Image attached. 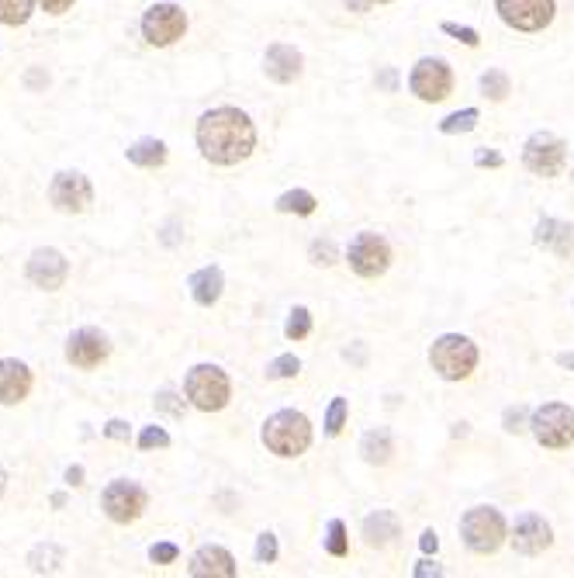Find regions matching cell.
I'll use <instances>...</instances> for the list:
<instances>
[{
    "label": "cell",
    "instance_id": "obj_3",
    "mask_svg": "<svg viewBox=\"0 0 574 578\" xmlns=\"http://www.w3.org/2000/svg\"><path fill=\"white\" fill-rule=\"evenodd\" d=\"M429 364H433V371H436L440 378H447V381H464V378H471V371L478 367V347H474L467 336H460V333H447V336H440V340L433 343Z\"/></svg>",
    "mask_w": 574,
    "mask_h": 578
},
{
    "label": "cell",
    "instance_id": "obj_38",
    "mask_svg": "<svg viewBox=\"0 0 574 578\" xmlns=\"http://www.w3.org/2000/svg\"><path fill=\"white\" fill-rule=\"evenodd\" d=\"M156 409L170 413V416H180V413H184V402H177V395H173V391H163L160 398H156Z\"/></svg>",
    "mask_w": 574,
    "mask_h": 578
},
{
    "label": "cell",
    "instance_id": "obj_12",
    "mask_svg": "<svg viewBox=\"0 0 574 578\" xmlns=\"http://www.w3.org/2000/svg\"><path fill=\"white\" fill-rule=\"evenodd\" d=\"M100 506H104L111 523H135L139 516L146 513L149 495L135 482H111L100 495Z\"/></svg>",
    "mask_w": 574,
    "mask_h": 578
},
{
    "label": "cell",
    "instance_id": "obj_22",
    "mask_svg": "<svg viewBox=\"0 0 574 578\" xmlns=\"http://www.w3.org/2000/svg\"><path fill=\"white\" fill-rule=\"evenodd\" d=\"M395 537H398V519H395V513L378 510L374 516L363 519V541L371 547H387Z\"/></svg>",
    "mask_w": 574,
    "mask_h": 578
},
{
    "label": "cell",
    "instance_id": "obj_7",
    "mask_svg": "<svg viewBox=\"0 0 574 578\" xmlns=\"http://www.w3.org/2000/svg\"><path fill=\"white\" fill-rule=\"evenodd\" d=\"M184 32H187V14H184V7H177V4H153V7L142 14V35H146V42L156 45V49L173 45L177 38H184Z\"/></svg>",
    "mask_w": 574,
    "mask_h": 578
},
{
    "label": "cell",
    "instance_id": "obj_42",
    "mask_svg": "<svg viewBox=\"0 0 574 578\" xmlns=\"http://www.w3.org/2000/svg\"><path fill=\"white\" fill-rule=\"evenodd\" d=\"M38 4H42L45 14H66L73 7V0H38Z\"/></svg>",
    "mask_w": 574,
    "mask_h": 578
},
{
    "label": "cell",
    "instance_id": "obj_26",
    "mask_svg": "<svg viewBox=\"0 0 574 578\" xmlns=\"http://www.w3.org/2000/svg\"><path fill=\"white\" fill-rule=\"evenodd\" d=\"M35 0H0V25H25L32 18Z\"/></svg>",
    "mask_w": 574,
    "mask_h": 578
},
{
    "label": "cell",
    "instance_id": "obj_11",
    "mask_svg": "<svg viewBox=\"0 0 574 578\" xmlns=\"http://www.w3.org/2000/svg\"><path fill=\"white\" fill-rule=\"evenodd\" d=\"M522 163L537 177H557L564 170V163H568V146L550 132H537L522 149Z\"/></svg>",
    "mask_w": 574,
    "mask_h": 578
},
{
    "label": "cell",
    "instance_id": "obj_23",
    "mask_svg": "<svg viewBox=\"0 0 574 578\" xmlns=\"http://www.w3.org/2000/svg\"><path fill=\"white\" fill-rule=\"evenodd\" d=\"M128 163H135V166H142V170H156L166 163V146H163L160 139H139V142H132L125 149Z\"/></svg>",
    "mask_w": 574,
    "mask_h": 578
},
{
    "label": "cell",
    "instance_id": "obj_15",
    "mask_svg": "<svg viewBox=\"0 0 574 578\" xmlns=\"http://www.w3.org/2000/svg\"><path fill=\"white\" fill-rule=\"evenodd\" d=\"M554 544V530L550 523L537 513H522L515 519V530H512V547L519 554H543L546 547Z\"/></svg>",
    "mask_w": 574,
    "mask_h": 578
},
{
    "label": "cell",
    "instance_id": "obj_20",
    "mask_svg": "<svg viewBox=\"0 0 574 578\" xmlns=\"http://www.w3.org/2000/svg\"><path fill=\"white\" fill-rule=\"evenodd\" d=\"M533 239H537V246L554 250L557 257H568L574 250V229L568 222H557V219H543L533 232Z\"/></svg>",
    "mask_w": 574,
    "mask_h": 578
},
{
    "label": "cell",
    "instance_id": "obj_18",
    "mask_svg": "<svg viewBox=\"0 0 574 578\" xmlns=\"http://www.w3.org/2000/svg\"><path fill=\"white\" fill-rule=\"evenodd\" d=\"M263 69H267V76H270L274 84H294V80L301 76V52H298L294 45L277 42V45L267 49Z\"/></svg>",
    "mask_w": 574,
    "mask_h": 578
},
{
    "label": "cell",
    "instance_id": "obj_29",
    "mask_svg": "<svg viewBox=\"0 0 574 578\" xmlns=\"http://www.w3.org/2000/svg\"><path fill=\"white\" fill-rule=\"evenodd\" d=\"M312 333V312L308 309H291V316H287V325H284V336L287 340H305Z\"/></svg>",
    "mask_w": 574,
    "mask_h": 578
},
{
    "label": "cell",
    "instance_id": "obj_16",
    "mask_svg": "<svg viewBox=\"0 0 574 578\" xmlns=\"http://www.w3.org/2000/svg\"><path fill=\"white\" fill-rule=\"evenodd\" d=\"M66 274H69V263L60 250H35L28 260V281L45 291H56L66 285Z\"/></svg>",
    "mask_w": 574,
    "mask_h": 578
},
{
    "label": "cell",
    "instance_id": "obj_25",
    "mask_svg": "<svg viewBox=\"0 0 574 578\" xmlns=\"http://www.w3.org/2000/svg\"><path fill=\"white\" fill-rule=\"evenodd\" d=\"M315 208H319V201L308 191H287L277 197V212H284V215H315Z\"/></svg>",
    "mask_w": 574,
    "mask_h": 578
},
{
    "label": "cell",
    "instance_id": "obj_17",
    "mask_svg": "<svg viewBox=\"0 0 574 578\" xmlns=\"http://www.w3.org/2000/svg\"><path fill=\"white\" fill-rule=\"evenodd\" d=\"M32 391V371L21 360H0V405H18Z\"/></svg>",
    "mask_w": 574,
    "mask_h": 578
},
{
    "label": "cell",
    "instance_id": "obj_19",
    "mask_svg": "<svg viewBox=\"0 0 574 578\" xmlns=\"http://www.w3.org/2000/svg\"><path fill=\"white\" fill-rule=\"evenodd\" d=\"M194 578H232L235 575V558L225 547H201L191 558Z\"/></svg>",
    "mask_w": 574,
    "mask_h": 578
},
{
    "label": "cell",
    "instance_id": "obj_8",
    "mask_svg": "<svg viewBox=\"0 0 574 578\" xmlns=\"http://www.w3.org/2000/svg\"><path fill=\"white\" fill-rule=\"evenodd\" d=\"M498 18L515 32H543L554 21V0H495Z\"/></svg>",
    "mask_w": 574,
    "mask_h": 578
},
{
    "label": "cell",
    "instance_id": "obj_47",
    "mask_svg": "<svg viewBox=\"0 0 574 578\" xmlns=\"http://www.w3.org/2000/svg\"><path fill=\"white\" fill-rule=\"evenodd\" d=\"M343 4H347L350 11H356V14H363V11L371 7V0H343Z\"/></svg>",
    "mask_w": 574,
    "mask_h": 578
},
{
    "label": "cell",
    "instance_id": "obj_50",
    "mask_svg": "<svg viewBox=\"0 0 574 578\" xmlns=\"http://www.w3.org/2000/svg\"><path fill=\"white\" fill-rule=\"evenodd\" d=\"M7 488V475H4V468H0V492Z\"/></svg>",
    "mask_w": 574,
    "mask_h": 578
},
{
    "label": "cell",
    "instance_id": "obj_27",
    "mask_svg": "<svg viewBox=\"0 0 574 578\" xmlns=\"http://www.w3.org/2000/svg\"><path fill=\"white\" fill-rule=\"evenodd\" d=\"M481 91L491 100H506L512 94V80L502 69H488V73H481Z\"/></svg>",
    "mask_w": 574,
    "mask_h": 578
},
{
    "label": "cell",
    "instance_id": "obj_5",
    "mask_svg": "<svg viewBox=\"0 0 574 578\" xmlns=\"http://www.w3.org/2000/svg\"><path fill=\"white\" fill-rule=\"evenodd\" d=\"M460 537L474 554H495L498 547L506 544V519L491 506L467 510L464 519H460Z\"/></svg>",
    "mask_w": 574,
    "mask_h": 578
},
{
    "label": "cell",
    "instance_id": "obj_39",
    "mask_svg": "<svg viewBox=\"0 0 574 578\" xmlns=\"http://www.w3.org/2000/svg\"><path fill=\"white\" fill-rule=\"evenodd\" d=\"M522 422H526V409H522V405L506 409V429H509V433H519V429H522Z\"/></svg>",
    "mask_w": 574,
    "mask_h": 578
},
{
    "label": "cell",
    "instance_id": "obj_44",
    "mask_svg": "<svg viewBox=\"0 0 574 578\" xmlns=\"http://www.w3.org/2000/svg\"><path fill=\"white\" fill-rule=\"evenodd\" d=\"M429 575H443V568H440L436 561H419V568H415V578H429Z\"/></svg>",
    "mask_w": 574,
    "mask_h": 578
},
{
    "label": "cell",
    "instance_id": "obj_49",
    "mask_svg": "<svg viewBox=\"0 0 574 578\" xmlns=\"http://www.w3.org/2000/svg\"><path fill=\"white\" fill-rule=\"evenodd\" d=\"M561 364H564V367H574V354H564L561 357Z\"/></svg>",
    "mask_w": 574,
    "mask_h": 578
},
{
    "label": "cell",
    "instance_id": "obj_21",
    "mask_svg": "<svg viewBox=\"0 0 574 578\" xmlns=\"http://www.w3.org/2000/svg\"><path fill=\"white\" fill-rule=\"evenodd\" d=\"M187 288H191L197 305H215V301L222 298V288H225L222 270H219V267H201L197 274H191Z\"/></svg>",
    "mask_w": 574,
    "mask_h": 578
},
{
    "label": "cell",
    "instance_id": "obj_1",
    "mask_svg": "<svg viewBox=\"0 0 574 578\" xmlns=\"http://www.w3.org/2000/svg\"><path fill=\"white\" fill-rule=\"evenodd\" d=\"M197 149L208 163L232 166L256 149V129L239 108H211L197 122Z\"/></svg>",
    "mask_w": 574,
    "mask_h": 578
},
{
    "label": "cell",
    "instance_id": "obj_41",
    "mask_svg": "<svg viewBox=\"0 0 574 578\" xmlns=\"http://www.w3.org/2000/svg\"><path fill=\"white\" fill-rule=\"evenodd\" d=\"M474 163H478V166H502V153H495V149H478V153H474Z\"/></svg>",
    "mask_w": 574,
    "mask_h": 578
},
{
    "label": "cell",
    "instance_id": "obj_43",
    "mask_svg": "<svg viewBox=\"0 0 574 578\" xmlns=\"http://www.w3.org/2000/svg\"><path fill=\"white\" fill-rule=\"evenodd\" d=\"M419 547H422L426 554H436V547H440V537H436V530H422V537H419Z\"/></svg>",
    "mask_w": 574,
    "mask_h": 578
},
{
    "label": "cell",
    "instance_id": "obj_14",
    "mask_svg": "<svg viewBox=\"0 0 574 578\" xmlns=\"http://www.w3.org/2000/svg\"><path fill=\"white\" fill-rule=\"evenodd\" d=\"M108 340L97 333V329H76L73 336H69V343H66V360L73 364V367H84V371H91L97 364H104L108 360Z\"/></svg>",
    "mask_w": 574,
    "mask_h": 578
},
{
    "label": "cell",
    "instance_id": "obj_51",
    "mask_svg": "<svg viewBox=\"0 0 574 578\" xmlns=\"http://www.w3.org/2000/svg\"><path fill=\"white\" fill-rule=\"evenodd\" d=\"M371 4H387V0H371Z\"/></svg>",
    "mask_w": 574,
    "mask_h": 578
},
{
    "label": "cell",
    "instance_id": "obj_6",
    "mask_svg": "<svg viewBox=\"0 0 574 578\" xmlns=\"http://www.w3.org/2000/svg\"><path fill=\"white\" fill-rule=\"evenodd\" d=\"M530 426H533V437L540 440L543 447L568 450L574 444V409L561 405V402L540 405L530 419Z\"/></svg>",
    "mask_w": 574,
    "mask_h": 578
},
{
    "label": "cell",
    "instance_id": "obj_4",
    "mask_svg": "<svg viewBox=\"0 0 574 578\" xmlns=\"http://www.w3.org/2000/svg\"><path fill=\"white\" fill-rule=\"evenodd\" d=\"M184 391H187L194 409H201V413H219L232 398L228 374L222 367H215V364H197L187 374V381H184Z\"/></svg>",
    "mask_w": 574,
    "mask_h": 578
},
{
    "label": "cell",
    "instance_id": "obj_36",
    "mask_svg": "<svg viewBox=\"0 0 574 578\" xmlns=\"http://www.w3.org/2000/svg\"><path fill=\"white\" fill-rule=\"evenodd\" d=\"M312 260H315V263H325V267L336 263V246H332L329 239H315V243H312Z\"/></svg>",
    "mask_w": 574,
    "mask_h": 578
},
{
    "label": "cell",
    "instance_id": "obj_2",
    "mask_svg": "<svg viewBox=\"0 0 574 578\" xmlns=\"http://www.w3.org/2000/svg\"><path fill=\"white\" fill-rule=\"evenodd\" d=\"M263 444L277 457H301L312 444V422L294 409H281L263 422Z\"/></svg>",
    "mask_w": 574,
    "mask_h": 578
},
{
    "label": "cell",
    "instance_id": "obj_45",
    "mask_svg": "<svg viewBox=\"0 0 574 578\" xmlns=\"http://www.w3.org/2000/svg\"><path fill=\"white\" fill-rule=\"evenodd\" d=\"M66 485H84V468H80V464L66 471Z\"/></svg>",
    "mask_w": 574,
    "mask_h": 578
},
{
    "label": "cell",
    "instance_id": "obj_48",
    "mask_svg": "<svg viewBox=\"0 0 574 578\" xmlns=\"http://www.w3.org/2000/svg\"><path fill=\"white\" fill-rule=\"evenodd\" d=\"M381 87L395 91V69H384V73H381Z\"/></svg>",
    "mask_w": 574,
    "mask_h": 578
},
{
    "label": "cell",
    "instance_id": "obj_46",
    "mask_svg": "<svg viewBox=\"0 0 574 578\" xmlns=\"http://www.w3.org/2000/svg\"><path fill=\"white\" fill-rule=\"evenodd\" d=\"M42 84H49V76H45L42 69H32V73H28V87H42Z\"/></svg>",
    "mask_w": 574,
    "mask_h": 578
},
{
    "label": "cell",
    "instance_id": "obj_30",
    "mask_svg": "<svg viewBox=\"0 0 574 578\" xmlns=\"http://www.w3.org/2000/svg\"><path fill=\"white\" fill-rule=\"evenodd\" d=\"M325 550H329L332 558H347V550H350V541H347V523H343V519H332V523H329Z\"/></svg>",
    "mask_w": 574,
    "mask_h": 578
},
{
    "label": "cell",
    "instance_id": "obj_10",
    "mask_svg": "<svg viewBox=\"0 0 574 578\" xmlns=\"http://www.w3.org/2000/svg\"><path fill=\"white\" fill-rule=\"evenodd\" d=\"M350 267L353 274L360 277H381L384 270L391 267V246L387 239L378 236V232H360L356 239L350 243Z\"/></svg>",
    "mask_w": 574,
    "mask_h": 578
},
{
    "label": "cell",
    "instance_id": "obj_9",
    "mask_svg": "<svg viewBox=\"0 0 574 578\" xmlns=\"http://www.w3.org/2000/svg\"><path fill=\"white\" fill-rule=\"evenodd\" d=\"M409 87H412V94L419 97V100L440 104V100L450 97V91H453V73H450L447 60H433V56L419 60V63L412 66Z\"/></svg>",
    "mask_w": 574,
    "mask_h": 578
},
{
    "label": "cell",
    "instance_id": "obj_31",
    "mask_svg": "<svg viewBox=\"0 0 574 578\" xmlns=\"http://www.w3.org/2000/svg\"><path fill=\"white\" fill-rule=\"evenodd\" d=\"M347 416H350V405H347V398H332V405H329V413H325V433L329 437H339V429L347 426Z\"/></svg>",
    "mask_w": 574,
    "mask_h": 578
},
{
    "label": "cell",
    "instance_id": "obj_33",
    "mask_svg": "<svg viewBox=\"0 0 574 578\" xmlns=\"http://www.w3.org/2000/svg\"><path fill=\"white\" fill-rule=\"evenodd\" d=\"M139 447H142V450L170 447V433H166V429H160V426H146V429L139 433Z\"/></svg>",
    "mask_w": 574,
    "mask_h": 578
},
{
    "label": "cell",
    "instance_id": "obj_35",
    "mask_svg": "<svg viewBox=\"0 0 574 578\" xmlns=\"http://www.w3.org/2000/svg\"><path fill=\"white\" fill-rule=\"evenodd\" d=\"M443 32L453 35V38H457V42H464V45H471V49H474V45L481 42L474 28H460V25H453V21H443Z\"/></svg>",
    "mask_w": 574,
    "mask_h": 578
},
{
    "label": "cell",
    "instance_id": "obj_34",
    "mask_svg": "<svg viewBox=\"0 0 574 578\" xmlns=\"http://www.w3.org/2000/svg\"><path fill=\"white\" fill-rule=\"evenodd\" d=\"M256 561L259 565H274L277 561V537L274 534H259V541H256Z\"/></svg>",
    "mask_w": 574,
    "mask_h": 578
},
{
    "label": "cell",
    "instance_id": "obj_28",
    "mask_svg": "<svg viewBox=\"0 0 574 578\" xmlns=\"http://www.w3.org/2000/svg\"><path fill=\"white\" fill-rule=\"evenodd\" d=\"M478 108H464V111H453L450 118H443L440 122V132L443 135H457V132H471V129H478Z\"/></svg>",
    "mask_w": 574,
    "mask_h": 578
},
{
    "label": "cell",
    "instance_id": "obj_13",
    "mask_svg": "<svg viewBox=\"0 0 574 578\" xmlns=\"http://www.w3.org/2000/svg\"><path fill=\"white\" fill-rule=\"evenodd\" d=\"M49 201H52L60 212H66V215H80V212L91 208L94 188H91V181H87L84 173L63 170V173H56L52 184H49Z\"/></svg>",
    "mask_w": 574,
    "mask_h": 578
},
{
    "label": "cell",
    "instance_id": "obj_40",
    "mask_svg": "<svg viewBox=\"0 0 574 578\" xmlns=\"http://www.w3.org/2000/svg\"><path fill=\"white\" fill-rule=\"evenodd\" d=\"M104 433H108L111 440H128V433H132V429H128L125 419H111V422L104 426Z\"/></svg>",
    "mask_w": 574,
    "mask_h": 578
},
{
    "label": "cell",
    "instance_id": "obj_32",
    "mask_svg": "<svg viewBox=\"0 0 574 578\" xmlns=\"http://www.w3.org/2000/svg\"><path fill=\"white\" fill-rule=\"evenodd\" d=\"M298 371H301V360H298L294 354H284L267 367V378H294Z\"/></svg>",
    "mask_w": 574,
    "mask_h": 578
},
{
    "label": "cell",
    "instance_id": "obj_24",
    "mask_svg": "<svg viewBox=\"0 0 574 578\" xmlns=\"http://www.w3.org/2000/svg\"><path fill=\"white\" fill-rule=\"evenodd\" d=\"M360 454H363L367 464H387L391 461V437H387V429H371L360 440Z\"/></svg>",
    "mask_w": 574,
    "mask_h": 578
},
{
    "label": "cell",
    "instance_id": "obj_37",
    "mask_svg": "<svg viewBox=\"0 0 574 578\" xmlns=\"http://www.w3.org/2000/svg\"><path fill=\"white\" fill-rule=\"evenodd\" d=\"M149 558H153V565H173L180 558V550H177V544H156L149 550Z\"/></svg>",
    "mask_w": 574,
    "mask_h": 578
}]
</instances>
